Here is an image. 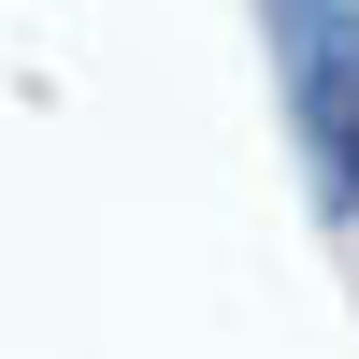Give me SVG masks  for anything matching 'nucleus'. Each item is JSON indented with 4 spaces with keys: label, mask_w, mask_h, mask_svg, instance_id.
I'll return each instance as SVG.
<instances>
[{
    "label": "nucleus",
    "mask_w": 359,
    "mask_h": 359,
    "mask_svg": "<svg viewBox=\"0 0 359 359\" xmlns=\"http://www.w3.org/2000/svg\"><path fill=\"white\" fill-rule=\"evenodd\" d=\"M259 57L316 172V216H359V0H259Z\"/></svg>",
    "instance_id": "1"
}]
</instances>
